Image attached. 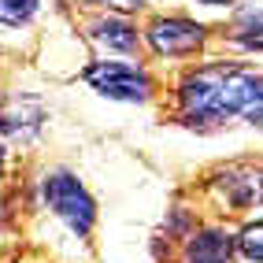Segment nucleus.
<instances>
[{"label": "nucleus", "instance_id": "obj_4", "mask_svg": "<svg viewBox=\"0 0 263 263\" xmlns=\"http://www.w3.org/2000/svg\"><path fill=\"white\" fill-rule=\"evenodd\" d=\"M148 45L156 56H193L204 45V26L182 19V15H167V19L148 23Z\"/></svg>", "mask_w": 263, "mask_h": 263}, {"label": "nucleus", "instance_id": "obj_7", "mask_svg": "<svg viewBox=\"0 0 263 263\" xmlns=\"http://www.w3.org/2000/svg\"><path fill=\"white\" fill-rule=\"evenodd\" d=\"M37 8L41 0H0V26H26Z\"/></svg>", "mask_w": 263, "mask_h": 263}, {"label": "nucleus", "instance_id": "obj_10", "mask_svg": "<svg viewBox=\"0 0 263 263\" xmlns=\"http://www.w3.org/2000/svg\"><path fill=\"white\" fill-rule=\"evenodd\" d=\"M237 26H256L263 23V0H237Z\"/></svg>", "mask_w": 263, "mask_h": 263}, {"label": "nucleus", "instance_id": "obj_12", "mask_svg": "<svg viewBox=\"0 0 263 263\" xmlns=\"http://www.w3.org/2000/svg\"><path fill=\"white\" fill-rule=\"evenodd\" d=\"M4 156H8V137H4V130H0V174H4Z\"/></svg>", "mask_w": 263, "mask_h": 263}, {"label": "nucleus", "instance_id": "obj_2", "mask_svg": "<svg viewBox=\"0 0 263 263\" xmlns=\"http://www.w3.org/2000/svg\"><path fill=\"white\" fill-rule=\"evenodd\" d=\"M41 197L45 204L56 212L78 237H85L93 230V222H97V204L93 197L85 193V185L74 178L71 171H52L45 174V182H41Z\"/></svg>", "mask_w": 263, "mask_h": 263}, {"label": "nucleus", "instance_id": "obj_11", "mask_svg": "<svg viewBox=\"0 0 263 263\" xmlns=\"http://www.w3.org/2000/svg\"><path fill=\"white\" fill-rule=\"evenodd\" d=\"M100 4H111V8H119V11H134V8H141L145 0H100Z\"/></svg>", "mask_w": 263, "mask_h": 263}, {"label": "nucleus", "instance_id": "obj_13", "mask_svg": "<svg viewBox=\"0 0 263 263\" xmlns=\"http://www.w3.org/2000/svg\"><path fill=\"white\" fill-rule=\"evenodd\" d=\"M200 4H212V8H222V4H237V0H200Z\"/></svg>", "mask_w": 263, "mask_h": 263}, {"label": "nucleus", "instance_id": "obj_3", "mask_svg": "<svg viewBox=\"0 0 263 263\" xmlns=\"http://www.w3.org/2000/svg\"><path fill=\"white\" fill-rule=\"evenodd\" d=\"M85 82H89L100 97L126 100V104L148 100V89H152V82H148V74L141 71V67L122 63V60H100V63H93L89 71H85Z\"/></svg>", "mask_w": 263, "mask_h": 263}, {"label": "nucleus", "instance_id": "obj_9", "mask_svg": "<svg viewBox=\"0 0 263 263\" xmlns=\"http://www.w3.org/2000/svg\"><path fill=\"white\" fill-rule=\"evenodd\" d=\"M234 45L249 48V52H263V23H256V26H237V30H234Z\"/></svg>", "mask_w": 263, "mask_h": 263}, {"label": "nucleus", "instance_id": "obj_1", "mask_svg": "<svg viewBox=\"0 0 263 263\" xmlns=\"http://www.w3.org/2000/svg\"><path fill=\"white\" fill-rule=\"evenodd\" d=\"M182 122L212 130L230 119L263 126V74L241 63H204L182 78L178 89Z\"/></svg>", "mask_w": 263, "mask_h": 263}, {"label": "nucleus", "instance_id": "obj_14", "mask_svg": "<svg viewBox=\"0 0 263 263\" xmlns=\"http://www.w3.org/2000/svg\"><path fill=\"white\" fill-rule=\"evenodd\" d=\"M0 222H4V208H0Z\"/></svg>", "mask_w": 263, "mask_h": 263}, {"label": "nucleus", "instance_id": "obj_6", "mask_svg": "<svg viewBox=\"0 0 263 263\" xmlns=\"http://www.w3.org/2000/svg\"><path fill=\"white\" fill-rule=\"evenodd\" d=\"M89 37L108 52H134L137 48V30L126 19H111V15L108 19H97L89 26Z\"/></svg>", "mask_w": 263, "mask_h": 263}, {"label": "nucleus", "instance_id": "obj_5", "mask_svg": "<svg viewBox=\"0 0 263 263\" xmlns=\"http://www.w3.org/2000/svg\"><path fill=\"white\" fill-rule=\"evenodd\" d=\"M185 263H234V237L222 230H200L185 245Z\"/></svg>", "mask_w": 263, "mask_h": 263}, {"label": "nucleus", "instance_id": "obj_8", "mask_svg": "<svg viewBox=\"0 0 263 263\" xmlns=\"http://www.w3.org/2000/svg\"><path fill=\"white\" fill-rule=\"evenodd\" d=\"M237 249L249 256L252 263H263V222H249L237 237Z\"/></svg>", "mask_w": 263, "mask_h": 263}]
</instances>
